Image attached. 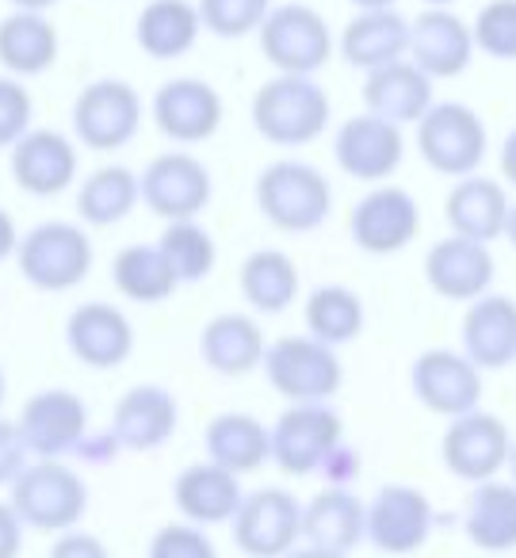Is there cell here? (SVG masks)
<instances>
[{"mask_svg": "<svg viewBox=\"0 0 516 558\" xmlns=\"http://www.w3.org/2000/svg\"><path fill=\"white\" fill-rule=\"evenodd\" d=\"M253 126L264 142L272 146H310L314 138H322V131L329 126L333 104L329 93L317 85L314 77H287L276 73L272 81H264L253 96Z\"/></svg>", "mask_w": 516, "mask_h": 558, "instance_id": "obj_1", "label": "cell"}, {"mask_svg": "<svg viewBox=\"0 0 516 558\" xmlns=\"http://www.w3.org/2000/svg\"><path fill=\"white\" fill-rule=\"evenodd\" d=\"M9 505L24 527L62 535L73 532L88 512V486L62 459H35L9 486Z\"/></svg>", "mask_w": 516, "mask_h": 558, "instance_id": "obj_2", "label": "cell"}, {"mask_svg": "<svg viewBox=\"0 0 516 558\" xmlns=\"http://www.w3.org/2000/svg\"><path fill=\"white\" fill-rule=\"evenodd\" d=\"M256 207L276 230L310 233L329 218L333 187L322 169L284 157V161H272L256 177Z\"/></svg>", "mask_w": 516, "mask_h": 558, "instance_id": "obj_3", "label": "cell"}, {"mask_svg": "<svg viewBox=\"0 0 516 558\" xmlns=\"http://www.w3.org/2000/svg\"><path fill=\"white\" fill-rule=\"evenodd\" d=\"M93 238L77 222H58V218L27 230L16 248L20 276L35 291H47V295H62V291H73L77 283H85L88 271H93Z\"/></svg>", "mask_w": 516, "mask_h": 558, "instance_id": "obj_4", "label": "cell"}, {"mask_svg": "<svg viewBox=\"0 0 516 558\" xmlns=\"http://www.w3.org/2000/svg\"><path fill=\"white\" fill-rule=\"evenodd\" d=\"M264 379L287 405L299 402H329L345 383L337 349L314 341L310 333L279 337L264 352Z\"/></svg>", "mask_w": 516, "mask_h": 558, "instance_id": "obj_5", "label": "cell"}, {"mask_svg": "<svg viewBox=\"0 0 516 558\" xmlns=\"http://www.w3.org/2000/svg\"><path fill=\"white\" fill-rule=\"evenodd\" d=\"M485 149H490V134L482 116L459 100L432 104L417 123V154L440 177H475L478 165L485 161Z\"/></svg>", "mask_w": 516, "mask_h": 558, "instance_id": "obj_6", "label": "cell"}, {"mask_svg": "<svg viewBox=\"0 0 516 558\" xmlns=\"http://www.w3.org/2000/svg\"><path fill=\"white\" fill-rule=\"evenodd\" d=\"M256 35H261V54L268 58V65L287 77H314L317 70H325L337 47L325 16L302 0L272 9Z\"/></svg>", "mask_w": 516, "mask_h": 558, "instance_id": "obj_7", "label": "cell"}, {"mask_svg": "<svg viewBox=\"0 0 516 558\" xmlns=\"http://www.w3.org/2000/svg\"><path fill=\"white\" fill-rule=\"evenodd\" d=\"M272 433V463L284 474L307 478L317 474L333 448L345 444V421L329 402H299L287 405L276 417Z\"/></svg>", "mask_w": 516, "mask_h": 558, "instance_id": "obj_8", "label": "cell"}, {"mask_svg": "<svg viewBox=\"0 0 516 558\" xmlns=\"http://www.w3.org/2000/svg\"><path fill=\"white\" fill-rule=\"evenodd\" d=\"M142 131V96L127 81L104 77L81 88L73 100V134L85 149L111 154L139 138Z\"/></svg>", "mask_w": 516, "mask_h": 558, "instance_id": "obj_9", "label": "cell"}, {"mask_svg": "<svg viewBox=\"0 0 516 558\" xmlns=\"http://www.w3.org/2000/svg\"><path fill=\"white\" fill-rule=\"evenodd\" d=\"M233 543L249 558H284L302 539V501L279 486H264L241 497L230 520Z\"/></svg>", "mask_w": 516, "mask_h": 558, "instance_id": "obj_10", "label": "cell"}, {"mask_svg": "<svg viewBox=\"0 0 516 558\" xmlns=\"http://www.w3.org/2000/svg\"><path fill=\"white\" fill-rule=\"evenodd\" d=\"M513 444V433H508V425L497 413L470 410L447 425L444 440H440V459L459 482L482 486V482H493L508 466Z\"/></svg>", "mask_w": 516, "mask_h": 558, "instance_id": "obj_11", "label": "cell"}, {"mask_svg": "<svg viewBox=\"0 0 516 558\" xmlns=\"http://www.w3.org/2000/svg\"><path fill=\"white\" fill-rule=\"evenodd\" d=\"M142 203L165 222H184V218H200L207 210L215 184H211V169L200 157L184 154V149H169V154L154 157L146 172L139 177Z\"/></svg>", "mask_w": 516, "mask_h": 558, "instance_id": "obj_12", "label": "cell"}, {"mask_svg": "<svg viewBox=\"0 0 516 558\" xmlns=\"http://www.w3.org/2000/svg\"><path fill=\"white\" fill-rule=\"evenodd\" d=\"M356 248L371 256H394L421 233V207L398 184H375L348 215Z\"/></svg>", "mask_w": 516, "mask_h": 558, "instance_id": "obj_13", "label": "cell"}, {"mask_svg": "<svg viewBox=\"0 0 516 558\" xmlns=\"http://www.w3.org/2000/svg\"><path fill=\"white\" fill-rule=\"evenodd\" d=\"M409 387L424 410L447 421L478 410L482 402V372L452 349H424L409 367Z\"/></svg>", "mask_w": 516, "mask_h": 558, "instance_id": "obj_14", "label": "cell"}, {"mask_svg": "<svg viewBox=\"0 0 516 558\" xmlns=\"http://www.w3.org/2000/svg\"><path fill=\"white\" fill-rule=\"evenodd\" d=\"M436 512L424 489L391 482L368 501V543L383 555H413L429 543Z\"/></svg>", "mask_w": 516, "mask_h": 558, "instance_id": "obj_15", "label": "cell"}, {"mask_svg": "<svg viewBox=\"0 0 516 558\" xmlns=\"http://www.w3.org/2000/svg\"><path fill=\"white\" fill-rule=\"evenodd\" d=\"M16 425L32 456L65 459L77 456L81 440L88 436V405L73 390H39L24 402Z\"/></svg>", "mask_w": 516, "mask_h": 558, "instance_id": "obj_16", "label": "cell"}, {"mask_svg": "<svg viewBox=\"0 0 516 558\" xmlns=\"http://www.w3.org/2000/svg\"><path fill=\"white\" fill-rule=\"evenodd\" d=\"M333 157L345 177L363 180V184H383L398 172L401 157H406V134L401 126L363 111V116L340 123L337 138H333Z\"/></svg>", "mask_w": 516, "mask_h": 558, "instance_id": "obj_17", "label": "cell"}, {"mask_svg": "<svg viewBox=\"0 0 516 558\" xmlns=\"http://www.w3.org/2000/svg\"><path fill=\"white\" fill-rule=\"evenodd\" d=\"M223 96L211 81L172 77L154 96V123L177 146H200L223 126Z\"/></svg>", "mask_w": 516, "mask_h": 558, "instance_id": "obj_18", "label": "cell"}, {"mask_svg": "<svg viewBox=\"0 0 516 558\" xmlns=\"http://www.w3.org/2000/svg\"><path fill=\"white\" fill-rule=\"evenodd\" d=\"M12 177L24 187L27 195H62L65 187H73L81 169L77 142L62 131H50V126H32L24 138L12 146Z\"/></svg>", "mask_w": 516, "mask_h": 558, "instance_id": "obj_19", "label": "cell"}, {"mask_svg": "<svg viewBox=\"0 0 516 558\" xmlns=\"http://www.w3.org/2000/svg\"><path fill=\"white\" fill-rule=\"evenodd\" d=\"M497 264H493L490 245L467 238H444L424 253V279L447 303H475V299L490 295Z\"/></svg>", "mask_w": 516, "mask_h": 558, "instance_id": "obj_20", "label": "cell"}, {"mask_svg": "<svg viewBox=\"0 0 516 558\" xmlns=\"http://www.w3.org/2000/svg\"><path fill=\"white\" fill-rule=\"evenodd\" d=\"M406 58L432 81L459 77L467 65L475 62V35L463 16L452 9H424L421 16L409 24V50Z\"/></svg>", "mask_w": 516, "mask_h": 558, "instance_id": "obj_21", "label": "cell"}, {"mask_svg": "<svg viewBox=\"0 0 516 558\" xmlns=\"http://www.w3.org/2000/svg\"><path fill=\"white\" fill-rule=\"evenodd\" d=\"M65 344L85 367L111 372L123 367L134 352V326L119 306L111 303H81L65 318Z\"/></svg>", "mask_w": 516, "mask_h": 558, "instance_id": "obj_22", "label": "cell"}, {"mask_svg": "<svg viewBox=\"0 0 516 558\" xmlns=\"http://www.w3.org/2000/svg\"><path fill=\"white\" fill-rule=\"evenodd\" d=\"M180 421V405L172 390L157 383L131 387L111 410V436L123 451H157L161 444L172 440Z\"/></svg>", "mask_w": 516, "mask_h": 558, "instance_id": "obj_23", "label": "cell"}, {"mask_svg": "<svg viewBox=\"0 0 516 558\" xmlns=\"http://www.w3.org/2000/svg\"><path fill=\"white\" fill-rule=\"evenodd\" d=\"M463 356L478 372L516 364V299L482 295L463 314Z\"/></svg>", "mask_w": 516, "mask_h": 558, "instance_id": "obj_24", "label": "cell"}, {"mask_svg": "<svg viewBox=\"0 0 516 558\" xmlns=\"http://www.w3.org/2000/svg\"><path fill=\"white\" fill-rule=\"evenodd\" d=\"M432 77L417 70L409 58L371 70L363 77V108L368 116L386 119L394 126H417L432 108Z\"/></svg>", "mask_w": 516, "mask_h": 558, "instance_id": "obj_25", "label": "cell"}, {"mask_svg": "<svg viewBox=\"0 0 516 558\" xmlns=\"http://www.w3.org/2000/svg\"><path fill=\"white\" fill-rule=\"evenodd\" d=\"M302 539L333 555H352L368 539V505L352 489H322L302 505Z\"/></svg>", "mask_w": 516, "mask_h": 558, "instance_id": "obj_26", "label": "cell"}, {"mask_svg": "<svg viewBox=\"0 0 516 558\" xmlns=\"http://www.w3.org/2000/svg\"><path fill=\"white\" fill-rule=\"evenodd\" d=\"M508 210H513V203L505 195V184L490 177H478V172L455 180V187L444 199V215L455 238L482 241V245L505 238Z\"/></svg>", "mask_w": 516, "mask_h": 558, "instance_id": "obj_27", "label": "cell"}, {"mask_svg": "<svg viewBox=\"0 0 516 558\" xmlns=\"http://www.w3.org/2000/svg\"><path fill=\"white\" fill-rule=\"evenodd\" d=\"M200 352H203V364L215 375H223V379H241V375L256 372V367L264 364L268 341H264V329L253 314L226 311V314H215V318L203 326Z\"/></svg>", "mask_w": 516, "mask_h": 558, "instance_id": "obj_28", "label": "cell"}, {"mask_svg": "<svg viewBox=\"0 0 516 558\" xmlns=\"http://www.w3.org/2000/svg\"><path fill=\"white\" fill-rule=\"evenodd\" d=\"M241 497H245V489H241L238 474L223 471V466H215L211 459L184 466V471L177 474V482H172V501H177L180 517L195 527L230 524Z\"/></svg>", "mask_w": 516, "mask_h": 558, "instance_id": "obj_29", "label": "cell"}, {"mask_svg": "<svg viewBox=\"0 0 516 558\" xmlns=\"http://www.w3.org/2000/svg\"><path fill=\"white\" fill-rule=\"evenodd\" d=\"M337 50L352 70H383L391 62H401L409 50V20L394 9L360 12L345 24L337 39Z\"/></svg>", "mask_w": 516, "mask_h": 558, "instance_id": "obj_30", "label": "cell"}, {"mask_svg": "<svg viewBox=\"0 0 516 558\" xmlns=\"http://www.w3.org/2000/svg\"><path fill=\"white\" fill-rule=\"evenodd\" d=\"M200 32L203 20L192 0H149L142 4L139 24H134V43L154 62H172L195 47Z\"/></svg>", "mask_w": 516, "mask_h": 558, "instance_id": "obj_31", "label": "cell"}, {"mask_svg": "<svg viewBox=\"0 0 516 558\" xmlns=\"http://www.w3.org/2000/svg\"><path fill=\"white\" fill-rule=\"evenodd\" d=\"M203 444H207V459L215 466L230 474H249L261 471L272 459V433L253 417V413H218L211 417L207 433H203Z\"/></svg>", "mask_w": 516, "mask_h": 558, "instance_id": "obj_32", "label": "cell"}, {"mask_svg": "<svg viewBox=\"0 0 516 558\" xmlns=\"http://www.w3.org/2000/svg\"><path fill=\"white\" fill-rule=\"evenodd\" d=\"M463 532L478 550L505 555L516 550V486L513 482H482L463 505Z\"/></svg>", "mask_w": 516, "mask_h": 558, "instance_id": "obj_33", "label": "cell"}, {"mask_svg": "<svg viewBox=\"0 0 516 558\" xmlns=\"http://www.w3.org/2000/svg\"><path fill=\"white\" fill-rule=\"evenodd\" d=\"M58 27L47 12H12L0 20V65L12 77H39L58 62Z\"/></svg>", "mask_w": 516, "mask_h": 558, "instance_id": "obj_34", "label": "cell"}, {"mask_svg": "<svg viewBox=\"0 0 516 558\" xmlns=\"http://www.w3.org/2000/svg\"><path fill=\"white\" fill-rule=\"evenodd\" d=\"M241 299L256 314H284L299 299V264L284 248H256L241 264Z\"/></svg>", "mask_w": 516, "mask_h": 558, "instance_id": "obj_35", "label": "cell"}, {"mask_svg": "<svg viewBox=\"0 0 516 558\" xmlns=\"http://www.w3.org/2000/svg\"><path fill=\"white\" fill-rule=\"evenodd\" d=\"M111 279L116 291L131 303L157 306L169 295H177L180 279L172 271V264L165 260V253L157 245H127L111 260Z\"/></svg>", "mask_w": 516, "mask_h": 558, "instance_id": "obj_36", "label": "cell"}, {"mask_svg": "<svg viewBox=\"0 0 516 558\" xmlns=\"http://www.w3.org/2000/svg\"><path fill=\"white\" fill-rule=\"evenodd\" d=\"M142 187L127 165H100L81 180L77 187V215L88 226H116L139 207Z\"/></svg>", "mask_w": 516, "mask_h": 558, "instance_id": "obj_37", "label": "cell"}, {"mask_svg": "<svg viewBox=\"0 0 516 558\" xmlns=\"http://www.w3.org/2000/svg\"><path fill=\"white\" fill-rule=\"evenodd\" d=\"M302 318H307V333L314 341L337 349L363 333V299L345 283H325V288L310 291Z\"/></svg>", "mask_w": 516, "mask_h": 558, "instance_id": "obj_38", "label": "cell"}, {"mask_svg": "<svg viewBox=\"0 0 516 558\" xmlns=\"http://www.w3.org/2000/svg\"><path fill=\"white\" fill-rule=\"evenodd\" d=\"M157 248H161L165 260L172 264L180 283H200V279H207L218 264V245L200 218L169 222L161 230V238H157Z\"/></svg>", "mask_w": 516, "mask_h": 558, "instance_id": "obj_39", "label": "cell"}, {"mask_svg": "<svg viewBox=\"0 0 516 558\" xmlns=\"http://www.w3.org/2000/svg\"><path fill=\"white\" fill-rule=\"evenodd\" d=\"M200 20L211 35L218 39H245V35L261 32L268 20L272 0H200Z\"/></svg>", "mask_w": 516, "mask_h": 558, "instance_id": "obj_40", "label": "cell"}, {"mask_svg": "<svg viewBox=\"0 0 516 558\" xmlns=\"http://www.w3.org/2000/svg\"><path fill=\"white\" fill-rule=\"evenodd\" d=\"M475 50L497 62H516V0H485L478 9L475 24Z\"/></svg>", "mask_w": 516, "mask_h": 558, "instance_id": "obj_41", "label": "cell"}, {"mask_svg": "<svg viewBox=\"0 0 516 558\" xmlns=\"http://www.w3.org/2000/svg\"><path fill=\"white\" fill-rule=\"evenodd\" d=\"M146 558H218L215 543L203 527L177 520V524H161L149 539Z\"/></svg>", "mask_w": 516, "mask_h": 558, "instance_id": "obj_42", "label": "cell"}, {"mask_svg": "<svg viewBox=\"0 0 516 558\" xmlns=\"http://www.w3.org/2000/svg\"><path fill=\"white\" fill-rule=\"evenodd\" d=\"M35 104L16 77H0V149H12L32 131Z\"/></svg>", "mask_w": 516, "mask_h": 558, "instance_id": "obj_43", "label": "cell"}, {"mask_svg": "<svg viewBox=\"0 0 516 558\" xmlns=\"http://www.w3.org/2000/svg\"><path fill=\"white\" fill-rule=\"evenodd\" d=\"M27 463H32V451L20 436V425L0 417V486H12Z\"/></svg>", "mask_w": 516, "mask_h": 558, "instance_id": "obj_44", "label": "cell"}, {"mask_svg": "<svg viewBox=\"0 0 516 558\" xmlns=\"http://www.w3.org/2000/svg\"><path fill=\"white\" fill-rule=\"evenodd\" d=\"M50 558H111V550H108V543H104L100 535L73 527V532L55 535V547H50Z\"/></svg>", "mask_w": 516, "mask_h": 558, "instance_id": "obj_45", "label": "cell"}, {"mask_svg": "<svg viewBox=\"0 0 516 558\" xmlns=\"http://www.w3.org/2000/svg\"><path fill=\"white\" fill-rule=\"evenodd\" d=\"M317 474H325V478H329V486L348 489V482H352L356 474H360V451L348 448V444H340V448L329 451V459H325L322 471H317Z\"/></svg>", "mask_w": 516, "mask_h": 558, "instance_id": "obj_46", "label": "cell"}, {"mask_svg": "<svg viewBox=\"0 0 516 558\" xmlns=\"http://www.w3.org/2000/svg\"><path fill=\"white\" fill-rule=\"evenodd\" d=\"M24 550V520L9 501H0V558H20Z\"/></svg>", "mask_w": 516, "mask_h": 558, "instance_id": "obj_47", "label": "cell"}, {"mask_svg": "<svg viewBox=\"0 0 516 558\" xmlns=\"http://www.w3.org/2000/svg\"><path fill=\"white\" fill-rule=\"evenodd\" d=\"M116 451H123L119 448V440L111 433H100V436H85L81 440V448H77V456H85V459H93V463H104V459H116Z\"/></svg>", "mask_w": 516, "mask_h": 558, "instance_id": "obj_48", "label": "cell"}, {"mask_svg": "<svg viewBox=\"0 0 516 558\" xmlns=\"http://www.w3.org/2000/svg\"><path fill=\"white\" fill-rule=\"evenodd\" d=\"M20 248V230H16V218L9 215V210L0 207V264L9 260V256H16Z\"/></svg>", "mask_w": 516, "mask_h": 558, "instance_id": "obj_49", "label": "cell"}, {"mask_svg": "<svg viewBox=\"0 0 516 558\" xmlns=\"http://www.w3.org/2000/svg\"><path fill=\"white\" fill-rule=\"evenodd\" d=\"M501 177H505L508 187H516V126L501 142Z\"/></svg>", "mask_w": 516, "mask_h": 558, "instance_id": "obj_50", "label": "cell"}, {"mask_svg": "<svg viewBox=\"0 0 516 558\" xmlns=\"http://www.w3.org/2000/svg\"><path fill=\"white\" fill-rule=\"evenodd\" d=\"M16 12H50L58 4V0H9Z\"/></svg>", "mask_w": 516, "mask_h": 558, "instance_id": "obj_51", "label": "cell"}, {"mask_svg": "<svg viewBox=\"0 0 516 558\" xmlns=\"http://www.w3.org/2000/svg\"><path fill=\"white\" fill-rule=\"evenodd\" d=\"M284 558H348V555H333V550H322V547H295L291 555H284Z\"/></svg>", "mask_w": 516, "mask_h": 558, "instance_id": "obj_52", "label": "cell"}, {"mask_svg": "<svg viewBox=\"0 0 516 558\" xmlns=\"http://www.w3.org/2000/svg\"><path fill=\"white\" fill-rule=\"evenodd\" d=\"M352 4H356L360 12H383V9H394L398 0H352Z\"/></svg>", "mask_w": 516, "mask_h": 558, "instance_id": "obj_53", "label": "cell"}, {"mask_svg": "<svg viewBox=\"0 0 516 558\" xmlns=\"http://www.w3.org/2000/svg\"><path fill=\"white\" fill-rule=\"evenodd\" d=\"M505 241L516 248V203H513V210H508V222H505Z\"/></svg>", "mask_w": 516, "mask_h": 558, "instance_id": "obj_54", "label": "cell"}, {"mask_svg": "<svg viewBox=\"0 0 516 558\" xmlns=\"http://www.w3.org/2000/svg\"><path fill=\"white\" fill-rule=\"evenodd\" d=\"M4 398H9V379H4V367H0V410H4Z\"/></svg>", "mask_w": 516, "mask_h": 558, "instance_id": "obj_55", "label": "cell"}, {"mask_svg": "<svg viewBox=\"0 0 516 558\" xmlns=\"http://www.w3.org/2000/svg\"><path fill=\"white\" fill-rule=\"evenodd\" d=\"M455 0H424V9H452Z\"/></svg>", "mask_w": 516, "mask_h": 558, "instance_id": "obj_56", "label": "cell"}, {"mask_svg": "<svg viewBox=\"0 0 516 558\" xmlns=\"http://www.w3.org/2000/svg\"><path fill=\"white\" fill-rule=\"evenodd\" d=\"M508 474H513V486H516V444H513V456H508Z\"/></svg>", "mask_w": 516, "mask_h": 558, "instance_id": "obj_57", "label": "cell"}]
</instances>
